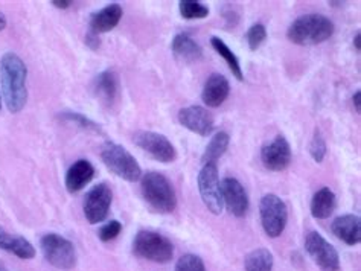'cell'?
<instances>
[{
  "mask_svg": "<svg viewBox=\"0 0 361 271\" xmlns=\"http://www.w3.org/2000/svg\"><path fill=\"white\" fill-rule=\"evenodd\" d=\"M27 69L23 60L14 52H6L0 58V82L4 101L9 113H18L26 106Z\"/></svg>",
  "mask_w": 361,
  "mask_h": 271,
  "instance_id": "obj_1",
  "label": "cell"
},
{
  "mask_svg": "<svg viewBox=\"0 0 361 271\" xmlns=\"http://www.w3.org/2000/svg\"><path fill=\"white\" fill-rule=\"evenodd\" d=\"M334 23L322 14H305L294 20L288 31V40L298 46H314L325 43L334 34Z\"/></svg>",
  "mask_w": 361,
  "mask_h": 271,
  "instance_id": "obj_2",
  "label": "cell"
},
{
  "mask_svg": "<svg viewBox=\"0 0 361 271\" xmlns=\"http://www.w3.org/2000/svg\"><path fill=\"white\" fill-rule=\"evenodd\" d=\"M140 191L144 200L154 212L171 213L177 206L174 186L164 174L151 171L142 177Z\"/></svg>",
  "mask_w": 361,
  "mask_h": 271,
  "instance_id": "obj_3",
  "label": "cell"
},
{
  "mask_svg": "<svg viewBox=\"0 0 361 271\" xmlns=\"http://www.w3.org/2000/svg\"><path fill=\"white\" fill-rule=\"evenodd\" d=\"M135 255L156 264H168L174 256V246L157 232L140 230L133 241Z\"/></svg>",
  "mask_w": 361,
  "mask_h": 271,
  "instance_id": "obj_4",
  "label": "cell"
},
{
  "mask_svg": "<svg viewBox=\"0 0 361 271\" xmlns=\"http://www.w3.org/2000/svg\"><path fill=\"white\" fill-rule=\"evenodd\" d=\"M101 158L109 170L127 182H137L142 179V170L137 160L126 148L107 142L101 149Z\"/></svg>",
  "mask_w": 361,
  "mask_h": 271,
  "instance_id": "obj_5",
  "label": "cell"
},
{
  "mask_svg": "<svg viewBox=\"0 0 361 271\" xmlns=\"http://www.w3.org/2000/svg\"><path fill=\"white\" fill-rule=\"evenodd\" d=\"M44 259L59 270H72L77 265V250L69 239L59 233H46L40 239Z\"/></svg>",
  "mask_w": 361,
  "mask_h": 271,
  "instance_id": "obj_6",
  "label": "cell"
},
{
  "mask_svg": "<svg viewBox=\"0 0 361 271\" xmlns=\"http://www.w3.org/2000/svg\"><path fill=\"white\" fill-rule=\"evenodd\" d=\"M259 215L264 232L270 238L281 237L288 222V208L276 194L264 195L259 203Z\"/></svg>",
  "mask_w": 361,
  "mask_h": 271,
  "instance_id": "obj_7",
  "label": "cell"
},
{
  "mask_svg": "<svg viewBox=\"0 0 361 271\" xmlns=\"http://www.w3.org/2000/svg\"><path fill=\"white\" fill-rule=\"evenodd\" d=\"M198 191H200L202 200L209 212L214 215H220L223 212L224 204L221 198L216 163L203 165L200 174H198Z\"/></svg>",
  "mask_w": 361,
  "mask_h": 271,
  "instance_id": "obj_8",
  "label": "cell"
},
{
  "mask_svg": "<svg viewBox=\"0 0 361 271\" xmlns=\"http://www.w3.org/2000/svg\"><path fill=\"white\" fill-rule=\"evenodd\" d=\"M308 256L322 271H338L340 256L336 247L323 238L319 232H310L305 238Z\"/></svg>",
  "mask_w": 361,
  "mask_h": 271,
  "instance_id": "obj_9",
  "label": "cell"
},
{
  "mask_svg": "<svg viewBox=\"0 0 361 271\" xmlns=\"http://www.w3.org/2000/svg\"><path fill=\"white\" fill-rule=\"evenodd\" d=\"M133 142H135L142 151H145L149 157L160 163H171L177 158V151L171 140L154 132H137L133 136Z\"/></svg>",
  "mask_w": 361,
  "mask_h": 271,
  "instance_id": "obj_10",
  "label": "cell"
},
{
  "mask_svg": "<svg viewBox=\"0 0 361 271\" xmlns=\"http://www.w3.org/2000/svg\"><path fill=\"white\" fill-rule=\"evenodd\" d=\"M113 192L107 183H98L85 194L84 197V215L90 224H99L109 217L111 208Z\"/></svg>",
  "mask_w": 361,
  "mask_h": 271,
  "instance_id": "obj_11",
  "label": "cell"
},
{
  "mask_svg": "<svg viewBox=\"0 0 361 271\" xmlns=\"http://www.w3.org/2000/svg\"><path fill=\"white\" fill-rule=\"evenodd\" d=\"M291 148L283 136H276L270 144L261 149V162L265 170L271 172H282L291 163Z\"/></svg>",
  "mask_w": 361,
  "mask_h": 271,
  "instance_id": "obj_12",
  "label": "cell"
},
{
  "mask_svg": "<svg viewBox=\"0 0 361 271\" xmlns=\"http://www.w3.org/2000/svg\"><path fill=\"white\" fill-rule=\"evenodd\" d=\"M220 189L223 204L229 209L233 217H245L247 210H249V197H247L244 186L233 177H226L220 183Z\"/></svg>",
  "mask_w": 361,
  "mask_h": 271,
  "instance_id": "obj_13",
  "label": "cell"
},
{
  "mask_svg": "<svg viewBox=\"0 0 361 271\" xmlns=\"http://www.w3.org/2000/svg\"><path fill=\"white\" fill-rule=\"evenodd\" d=\"M178 122L198 136H209L214 132L215 120L209 111L200 106H191L178 111Z\"/></svg>",
  "mask_w": 361,
  "mask_h": 271,
  "instance_id": "obj_14",
  "label": "cell"
},
{
  "mask_svg": "<svg viewBox=\"0 0 361 271\" xmlns=\"http://www.w3.org/2000/svg\"><path fill=\"white\" fill-rule=\"evenodd\" d=\"M231 93L229 81L221 73H212L204 82V87L202 92V99L207 107L216 108L224 104Z\"/></svg>",
  "mask_w": 361,
  "mask_h": 271,
  "instance_id": "obj_15",
  "label": "cell"
},
{
  "mask_svg": "<svg viewBox=\"0 0 361 271\" xmlns=\"http://www.w3.org/2000/svg\"><path fill=\"white\" fill-rule=\"evenodd\" d=\"M331 230L346 246H357L361 241V220L357 215H341L332 222Z\"/></svg>",
  "mask_w": 361,
  "mask_h": 271,
  "instance_id": "obj_16",
  "label": "cell"
},
{
  "mask_svg": "<svg viewBox=\"0 0 361 271\" xmlns=\"http://www.w3.org/2000/svg\"><path fill=\"white\" fill-rule=\"evenodd\" d=\"M94 177V168L93 165L85 160V158H80V160L75 162L68 172H66V189H68L71 194L80 192L84 189Z\"/></svg>",
  "mask_w": 361,
  "mask_h": 271,
  "instance_id": "obj_17",
  "label": "cell"
},
{
  "mask_svg": "<svg viewBox=\"0 0 361 271\" xmlns=\"http://www.w3.org/2000/svg\"><path fill=\"white\" fill-rule=\"evenodd\" d=\"M123 15L122 6L118 4H111L106 8H102L101 11L94 13L90 18V31L94 34H104L109 32L119 25L121 18Z\"/></svg>",
  "mask_w": 361,
  "mask_h": 271,
  "instance_id": "obj_18",
  "label": "cell"
},
{
  "mask_svg": "<svg viewBox=\"0 0 361 271\" xmlns=\"http://www.w3.org/2000/svg\"><path fill=\"white\" fill-rule=\"evenodd\" d=\"M94 93L104 102V104L111 106L119 96V78L116 72L104 70L97 78H94Z\"/></svg>",
  "mask_w": 361,
  "mask_h": 271,
  "instance_id": "obj_19",
  "label": "cell"
},
{
  "mask_svg": "<svg viewBox=\"0 0 361 271\" xmlns=\"http://www.w3.org/2000/svg\"><path fill=\"white\" fill-rule=\"evenodd\" d=\"M176 58L183 63H197L203 57V49L188 34H177L171 44Z\"/></svg>",
  "mask_w": 361,
  "mask_h": 271,
  "instance_id": "obj_20",
  "label": "cell"
},
{
  "mask_svg": "<svg viewBox=\"0 0 361 271\" xmlns=\"http://www.w3.org/2000/svg\"><path fill=\"white\" fill-rule=\"evenodd\" d=\"M0 248L20 259H32L35 256V248L30 241L22 237L11 235L5 229H0Z\"/></svg>",
  "mask_w": 361,
  "mask_h": 271,
  "instance_id": "obj_21",
  "label": "cell"
},
{
  "mask_svg": "<svg viewBox=\"0 0 361 271\" xmlns=\"http://www.w3.org/2000/svg\"><path fill=\"white\" fill-rule=\"evenodd\" d=\"M337 198L329 188L319 189L311 200V215L316 220H326L336 210Z\"/></svg>",
  "mask_w": 361,
  "mask_h": 271,
  "instance_id": "obj_22",
  "label": "cell"
},
{
  "mask_svg": "<svg viewBox=\"0 0 361 271\" xmlns=\"http://www.w3.org/2000/svg\"><path fill=\"white\" fill-rule=\"evenodd\" d=\"M229 144H231L229 134H227L226 132L216 133L211 139V142H209V145L204 149V154L202 157L203 165H206V163H216L218 158H221L226 154L227 148H229Z\"/></svg>",
  "mask_w": 361,
  "mask_h": 271,
  "instance_id": "obj_23",
  "label": "cell"
},
{
  "mask_svg": "<svg viewBox=\"0 0 361 271\" xmlns=\"http://www.w3.org/2000/svg\"><path fill=\"white\" fill-rule=\"evenodd\" d=\"M273 253L267 248H256L244 259L245 271H273Z\"/></svg>",
  "mask_w": 361,
  "mask_h": 271,
  "instance_id": "obj_24",
  "label": "cell"
},
{
  "mask_svg": "<svg viewBox=\"0 0 361 271\" xmlns=\"http://www.w3.org/2000/svg\"><path fill=\"white\" fill-rule=\"evenodd\" d=\"M211 44L212 48L215 49V52L220 55V57L226 61L227 68L231 69L233 77L238 80V81H243L244 77H243V69H241V64H240V60L236 55L232 52V49L227 46L221 39H218V37H212L211 39Z\"/></svg>",
  "mask_w": 361,
  "mask_h": 271,
  "instance_id": "obj_25",
  "label": "cell"
},
{
  "mask_svg": "<svg viewBox=\"0 0 361 271\" xmlns=\"http://www.w3.org/2000/svg\"><path fill=\"white\" fill-rule=\"evenodd\" d=\"M63 122H68V124H72L75 127H78L81 130H85V132H93V133H102L101 127L93 122L92 119L85 118L84 115L81 113H77V111H63V113H60L59 116Z\"/></svg>",
  "mask_w": 361,
  "mask_h": 271,
  "instance_id": "obj_26",
  "label": "cell"
},
{
  "mask_svg": "<svg viewBox=\"0 0 361 271\" xmlns=\"http://www.w3.org/2000/svg\"><path fill=\"white\" fill-rule=\"evenodd\" d=\"M180 15L186 20H195V18H206L209 15V8L197 0H180L178 2Z\"/></svg>",
  "mask_w": 361,
  "mask_h": 271,
  "instance_id": "obj_27",
  "label": "cell"
},
{
  "mask_svg": "<svg viewBox=\"0 0 361 271\" xmlns=\"http://www.w3.org/2000/svg\"><path fill=\"white\" fill-rule=\"evenodd\" d=\"M308 151H310V156L312 157V160H314L316 163H322L323 158L326 157L328 145H326L325 137L322 136L320 130H316L314 132V136H312L310 146H308Z\"/></svg>",
  "mask_w": 361,
  "mask_h": 271,
  "instance_id": "obj_28",
  "label": "cell"
},
{
  "mask_svg": "<svg viewBox=\"0 0 361 271\" xmlns=\"http://www.w3.org/2000/svg\"><path fill=\"white\" fill-rule=\"evenodd\" d=\"M247 43H249L250 51H258L262 43L267 39V30L262 23H255L250 26V30L247 31Z\"/></svg>",
  "mask_w": 361,
  "mask_h": 271,
  "instance_id": "obj_29",
  "label": "cell"
},
{
  "mask_svg": "<svg viewBox=\"0 0 361 271\" xmlns=\"http://www.w3.org/2000/svg\"><path fill=\"white\" fill-rule=\"evenodd\" d=\"M176 271H206V267L200 256L188 253L177 260Z\"/></svg>",
  "mask_w": 361,
  "mask_h": 271,
  "instance_id": "obj_30",
  "label": "cell"
},
{
  "mask_svg": "<svg viewBox=\"0 0 361 271\" xmlns=\"http://www.w3.org/2000/svg\"><path fill=\"white\" fill-rule=\"evenodd\" d=\"M121 232H122V224L118 220H111L104 224V226L99 229L98 237L102 242H109L118 238Z\"/></svg>",
  "mask_w": 361,
  "mask_h": 271,
  "instance_id": "obj_31",
  "label": "cell"
},
{
  "mask_svg": "<svg viewBox=\"0 0 361 271\" xmlns=\"http://www.w3.org/2000/svg\"><path fill=\"white\" fill-rule=\"evenodd\" d=\"M84 42H85V44H87L92 51H98V49H99V46H101L99 35H98V34H94V32H92V31H89V34L85 35Z\"/></svg>",
  "mask_w": 361,
  "mask_h": 271,
  "instance_id": "obj_32",
  "label": "cell"
},
{
  "mask_svg": "<svg viewBox=\"0 0 361 271\" xmlns=\"http://www.w3.org/2000/svg\"><path fill=\"white\" fill-rule=\"evenodd\" d=\"M55 8H60V9H68L73 2H71V0H52L51 2Z\"/></svg>",
  "mask_w": 361,
  "mask_h": 271,
  "instance_id": "obj_33",
  "label": "cell"
},
{
  "mask_svg": "<svg viewBox=\"0 0 361 271\" xmlns=\"http://www.w3.org/2000/svg\"><path fill=\"white\" fill-rule=\"evenodd\" d=\"M353 104H354V107H355L357 113H360V111H361V92H360V90H357V92L354 93Z\"/></svg>",
  "mask_w": 361,
  "mask_h": 271,
  "instance_id": "obj_34",
  "label": "cell"
},
{
  "mask_svg": "<svg viewBox=\"0 0 361 271\" xmlns=\"http://www.w3.org/2000/svg\"><path fill=\"white\" fill-rule=\"evenodd\" d=\"M354 48L357 52L361 51V34L360 32H357L354 37Z\"/></svg>",
  "mask_w": 361,
  "mask_h": 271,
  "instance_id": "obj_35",
  "label": "cell"
},
{
  "mask_svg": "<svg viewBox=\"0 0 361 271\" xmlns=\"http://www.w3.org/2000/svg\"><path fill=\"white\" fill-rule=\"evenodd\" d=\"M6 27V17L0 13V31H4Z\"/></svg>",
  "mask_w": 361,
  "mask_h": 271,
  "instance_id": "obj_36",
  "label": "cell"
},
{
  "mask_svg": "<svg viewBox=\"0 0 361 271\" xmlns=\"http://www.w3.org/2000/svg\"><path fill=\"white\" fill-rule=\"evenodd\" d=\"M0 271H8V268L2 263H0Z\"/></svg>",
  "mask_w": 361,
  "mask_h": 271,
  "instance_id": "obj_37",
  "label": "cell"
},
{
  "mask_svg": "<svg viewBox=\"0 0 361 271\" xmlns=\"http://www.w3.org/2000/svg\"><path fill=\"white\" fill-rule=\"evenodd\" d=\"M0 111H2V95H0Z\"/></svg>",
  "mask_w": 361,
  "mask_h": 271,
  "instance_id": "obj_38",
  "label": "cell"
}]
</instances>
